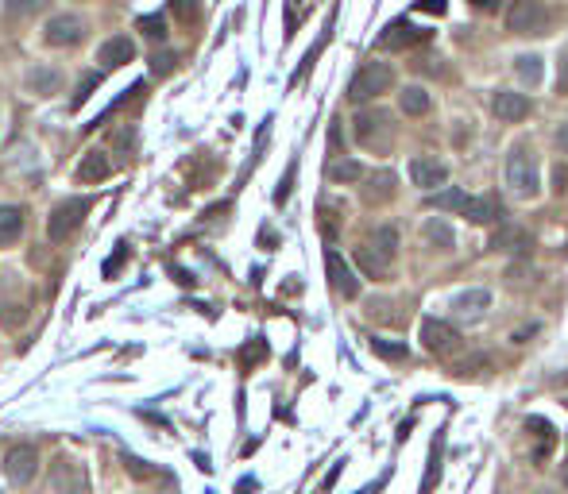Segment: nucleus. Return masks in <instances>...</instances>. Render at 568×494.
Returning a JSON list of instances; mask_svg holds the SVG:
<instances>
[{
	"label": "nucleus",
	"mask_w": 568,
	"mask_h": 494,
	"mask_svg": "<svg viewBox=\"0 0 568 494\" xmlns=\"http://www.w3.org/2000/svg\"><path fill=\"white\" fill-rule=\"evenodd\" d=\"M495 117L502 124H518L530 117V97L526 93H514V89H499L495 93Z\"/></svg>",
	"instance_id": "ddd939ff"
},
{
	"label": "nucleus",
	"mask_w": 568,
	"mask_h": 494,
	"mask_svg": "<svg viewBox=\"0 0 568 494\" xmlns=\"http://www.w3.org/2000/svg\"><path fill=\"white\" fill-rule=\"evenodd\" d=\"M371 352H376L379 359H395V364H398V359H406L402 344L398 340H383V336H371Z\"/></svg>",
	"instance_id": "2f4dec72"
},
{
	"label": "nucleus",
	"mask_w": 568,
	"mask_h": 494,
	"mask_svg": "<svg viewBox=\"0 0 568 494\" xmlns=\"http://www.w3.org/2000/svg\"><path fill=\"white\" fill-rule=\"evenodd\" d=\"M46 8V0H5V24H27Z\"/></svg>",
	"instance_id": "5701e85b"
},
{
	"label": "nucleus",
	"mask_w": 568,
	"mask_h": 494,
	"mask_svg": "<svg viewBox=\"0 0 568 494\" xmlns=\"http://www.w3.org/2000/svg\"><path fill=\"white\" fill-rule=\"evenodd\" d=\"M27 317V313L20 305H0V324H20Z\"/></svg>",
	"instance_id": "f704fd0d"
},
{
	"label": "nucleus",
	"mask_w": 568,
	"mask_h": 494,
	"mask_svg": "<svg viewBox=\"0 0 568 494\" xmlns=\"http://www.w3.org/2000/svg\"><path fill=\"white\" fill-rule=\"evenodd\" d=\"M564 483H568V468H564Z\"/></svg>",
	"instance_id": "79ce46f5"
},
{
	"label": "nucleus",
	"mask_w": 568,
	"mask_h": 494,
	"mask_svg": "<svg viewBox=\"0 0 568 494\" xmlns=\"http://www.w3.org/2000/svg\"><path fill=\"white\" fill-rule=\"evenodd\" d=\"M132 58H136V43L128 36H112L101 43V51H97V62H101L105 70H117V66L132 62Z\"/></svg>",
	"instance_id": "dca6fc26"
},
{
	"label": "nucleus",
	"mask_w": 568,
	"mask_h": 494,
	"mask_svg": "<svg viewBox=\"0 0 568 494\" xmlns=\"http://www.w3.org/2000/svg\"><path fill=\"white\" fill-rule=\"evenodd\" d=\"M5 479L12 483V487H24V483H31L36 479V468H39V452L31 448V444H12V448L5 452Z\"/></svg>",
	"instance_id": "423d86ee"
},
{
	"label": "nucleus",
	"mask_w": 568,
	"mask_h": 494,
	"mask_svg": "<svg viewBox=\"0 0 568 494\" xmlns=\"http://www.w3.org/2000/svg\"><path fill=\"white\" fill-rule=\"evenodd\" d=\"M472 8H480V12L491 15V12H499V8H502V0H472Z\"/></svg>",
	"instance_id": "4c0bfd02"
},
{
	"label": "nucleus",
	"mask_w": 568,
	"mask_h": 494,
	"mask_svg": "<svg viewBox=\"0 0 568 494\" xmlns=\"http://www.w3.org/2000/svg\"><path fill=\"white\" fill-rule=\"evenodd\" d=\"M460 217L472 221V224H495L499 221V205L491 201V197H468V205H464Z\"/></svg>",
	"instance_id": "b1692460"
},
{
	"label": "nucleus",
	"mask_w": 568,
	"mask_h": 494,
	"mask_svg": "<svg viewBox=\"0 0 568 494\" xmlns=\"http://www.w3.org/2000/svg\"><path fill=\"white\" fill-rule=\"evenodd\" d=\"M263 344H252V348H243V359H248V364H252V359H263Z\"/></svg>",
	"instance_id": "ea45409f"
},
{
	"label": "nucleus",
	"mask_w": 568,
	"mask_h": 494,
	"mask_svg": "<svg viewBox=\"0 0 568 494\" xmlns=\"http://www.w3.org/2000/svg\"><path fill=\"white\" fill-rule=\"evenodd\" d=\"M89 209H93L89 197H67V201H58L55 212H51V221H46V236H51L55 243L70 240V236L77 232V224L86 221Z\"/></svg>",
	"instance_id": "7ed1b4c3"
},
{
	"label": "nucleus",
	"mask_w": 568,
	"mask_h": 494,
	"mask_svg": "<svg viewBox=\"0 0 568 494\" xmlns=\"http://www.w3.org/2000/svg\"><path fill=\"white\" fill-rule=\"evenodd\" d=\"M112 174V162L105 151H86V159L77 162V182H105V178Z\"/></svg>",
	"instance_id": "6ab92c4d"
},
{
	"label": "nucleus",
	"mask_w": 568,
	"mask_h": 494,
	"mask_svg": "<svg viewBox=\"0 0 568 494\" xmlns=\"http://www.w3.org/2000/svg\"><path fill=\"white\" fill-rule=\"evenodd\" d=\"M97 81H101V74H86V77H81V86H77V93H74V108H77V105L86 101V97L97 89Z\"/></svg>",
	"instance_id": "72a5a7b5"
},
{
	"label": "nucleus",
	"mask_w": 568,
	"mask_h": 494,
	"mask_svg": "<svg viewBox=\"0 0 568 494\" xmlns=\"http://www.w3.org/2000/svg\"><path fill=\"white\" fill-rule=\"evenodd\" d=\"M24 236V209L20 205H0V247H8Z\"/></svg>",
	"instance_id": "412c9836"
},
{
	"label": "nucleus",
	"mask_w": 568,
	"mask_h": 494,
	"mask_svg": "<svg viewBox=\"0 0 568 494\" xmlns=\"http://www.w3.org/2000/svg\"><path fill=\"white\" fill-rule=\"evenodd\" d=\"M325 274H329V283L340 298H356V293H360V278H356V271L345 262V255L333 252V247H325Z\"/></svg>",
	"instance_id": "9d476101"
},
{
	"label": "nucleus",
	"mask_w": 568,
	"mask_h": 494,
	"mask_svg": "<svg viewBox=\"0 0 568 494\" xmlns=\"http://www.w3.org/2000/svg\"><path fill=\"white\" fill-rule=\"evenodd\" d=\"M398 108L406 112V117H426V112H429V93L421 86H406L398 93Z\"/></svg>",
	"instance_id": "a878e982"
},
{
	"label": "nucleus",
	"mask_w": 568,
	"mask_h": 494,
	"mask_svg": "<svg viewBox=\"0 0 568 494\" xmlns=\"http://www.w3.org/2000/svg\"><path fill=\"white\" fill-rule=\"evenodd\" d=\"M514 74H518L522 86H538V81L545 77V62L538 55H518L514 58Z\"/></svg>",
	"instance_id": "cd10ccee"
},
{
	"label": "nucleus",
	"mask_w": 568,
	"mask_h": 494,
	"mask_svg": "<svg viewBox=\"0 0 568 494\" xmlns=\"http://www.w3.org/2000/svg\"><path fill=\"white\" fill-rule=\"evenodd\" d=\"M553 182H557V186H553L557 193H564V190H568V170H564V167H557V174H553Z\"/></svg>",
	"instance_id": "58836bf2"
},
{
	"label": "nucleus",
	"mask_w": 568,
	"mask_h": 494,
	"mask_svg": "<svg viewBox=\"0 0 568 494\" xmlns=\"http://www.w3.org/2000/svg\"><path fill=\"white\" fill-rule=\"evenodd\" d=\"M557 147H561V151L568 155V120H564V124L557 128Z\"/></svg>",
	"instance_id": "a19ab883"
},
{
	"label": "nucleus",
	"mask_w": 568,
	"mask_h": 494,
	"mask_svg": "<svg viewBox=\"0 0 568 494\" xmlns=\"http://www.w3.org/2000/svg\"><path fill=\"white\" fill-rule=\"evenodd\" d=\"M441 433L433 437V448H429V464H426V479H421V487H418V494H433L437 490V483H441Z\"/></svg>",
	"instance_id": "bb28decb"
},
{
	"label": "nucleus",
	"mask_w": 568,
	"mask_h": 494,
	"mask_svg": "<svg viewBox=\"0 0 568 494\" xmlns=\"http://www.w3.org/2000/svg\"><path fill=\"white\" fill-rule=\"evenodd\" d=\"M502 178H507V190L522 201H533L542 193V170H538V155L530 151L526 143L511 147L507 155V167H502Z\"/></svg>",
	"instance_id": "f257e3e1"
},
{
	"label": "nucleus",
	"mask_w": 568,
	"mask_h": 494,
	"mask_svg": "<svg viewBox=\"0 0 568 494\" xmlns=\"http://www.w3.org/2000/svg\"><path fill=\"white\" fill-rule=\"evenodd\" d=\"M51 483H55V490H62V494H86V471H81L77 459H67V456H62L58 464H55Z\"/></svg>",
	"instance_id": "4468645a"
},
{
	"label": "nucleus",
	"mask_w": 568,
	"mask_h": 494,
	"mask_svg": "<svg viewBox=\"0 0 568 494\" xmlns=\"http://www.w3.org/2000/svg\"><path fill=\"white\" fill-rule=\"evenodd\" d=\"M360 197H364L367 205L391 201V197H395V170H376V174H367L364 186H360Z\"/></svg>",
	"instance_id": "f3484780"
},
{
	"label": "nucleus",
	"mask_w": 568,
	"mask_h": 494,
	"mask_svg": "<svg viewBox=\"0 0 568 494\" xmlns=\"http://www.w3.org/2000/svg\"><path fill=\"white\" fill-rule=\"evenodd\" d=\"M491 305V290H464V293H457V298L449 302V309H452V317H460V321H480L483 317V309Z\"/></svg>",
	"instance_id": "f8f14e48"
},
{
	"label": "nucleus",
	"mask_w": 568,
	"mask_h": 494,
	"mask_svg": "<svg viewBox=\"0 0 568 494\" xmlns=\"http://www.w3.org/2000/svg\"><path fill=\"white\" fill-rule=\"evenodd\" d=\"M421 236H426L437 252H452V247H457V232H452V224L441 221V217H429L426 224H421Z\"/></svg>",
	"instance_id": "4be33fe9"
},
{
	"label": "nucleus",
	"mask_w": 568,
	"mask_h": 494,
	"mask_svg": "<svg viewBox=\"0 0 568 494\" xmlns=\"http://www.w3.org/2000/svg\"><path fill=\"white\" fill-rule=\"evenodd\" d=\"M507 27L514 36H545L549 27V8L538 5V0H518L507 15Z\"/></svg>",
	"instance_id": "39448f33"
},
{
	"label": "nucleus",
	"mask_w": 568,
	"mask_h": 494,
	"mask_svg": "<svg viewBox=\"0 0 568 494\" xmlns=\"http://www.w3.org/2000/svg\"><path fill=\"white\" fill-rule=\"evenodd\" d=\"M491 252H518V255H526L530 247H533V240L522 232V228H514V224H499L495 232H491Z\"/></svg>",
	"instance_id": "a211bd4d"
},
{
	"label": "nucleus",
	"mask_w": 568,
	"mask_h": 494,
	"mask_svg": "<svg viewBox=\"0 0 568 494\" xmlns=\"http://www.w3.org/2000/svg\"><path fill=\"white\" fill-rule=\"evenodd\" d=\"M395 86V70L387 62H364L360 70L352 74V81H348V101H371V97H379V93H387Z\"/></svg>",
	"instance_id": "f03ea898"
},
{
	"label": "nucleus",
	"mask_w": 568,
	"mask_h": 494,
	"mask_svg": "<svg viewBox=\"0 0 568 494\" xmlns=\"http://www.w3.org/2000/svg\"><path fill=\"white\" fill-rule=\"evenodd\" d=\"M352 131H356V143L360 147L383 151V147L391 143V117H387L383 108H364V112H356Z\"/></svg>",
	"instance_id": "20e7f679"
},
{
	"label": "nucleus",
	"mask_w": 568,
	"mask_h": 494,
	"mask_svg": "<svg viewBox=\"0 0 568 494\" xmlns=\"http://www.w3.org/2000/svg\"><path fill=\"white\" fill-rule=\"evenodd\" d=\"M325 174H329V182H360L364 178V167L352 159H333L329 167H325Z\"/></svg>",
	"instance_id": "c85d7f7f"
},
{
	"label": "nucleus",
	"mask_w": 568,
	"mask_h": 494,
	"mask_svg": "<svg viewBox=\"0 0 568 494\" xmlns=\"http://www.w3.org/2000/svg\"><path fill=\"white\" fill-rule=\"evenodd\" d=\"M526 429H533V440H538V448H533V459H542V456H549V452L557 448V429H553V425H549L545 417H530Z\"/></svg>",
	"instance_id": "393cba45"
},
{
	"label": "nucleus",
	"mask_w": 568,
	"mask_h": 494,
	"mask_svg": "<svg viewBox=\"0 0 568 494\" xmlns=\"http://www.w3.org/2000/svg\"><path fill=\"white\" fill-rule=\"evenodd\" d=\"M139 31H143V36H148V39H167V24H162V15H139V24H136Z\"/></svg>",
	"instance_id": "473e14b6"
},
{
	"label": "nucleus",
	"mask_w": 568,
	"mask_h": 494,
	"mask_svg": "<svg viewBox=\"0 0 568 494\" xmlns=\"http://www.w3.org/2000/svg\"><path fill=\"white\" fill-rule=\"evenodd\" d=\"M418 12H429V15H441L445 12V0H414Z\"/></svg>",
	"instance_id": "e433bc0d"
},
{
	"label": "nucleus",
	"mask_w": 568,
	"mask_h": 494,
	"mask_svg": "<svg viewBox=\"0 0 568 494\" xmlns=\"http://www.w3.org/2000/svg\"><path fill=\"white\" fill-rule=\"evenodd\" d=\"M27 89L39 97H55L62 89V74L55 66H36V70H27Z\"/></svg>",
	"instance_id": "aec40b11"
},
{
	"label": "nucleus",
	"mask_w": 568,
	"mask_h": 494,
	"mask_svg": "<svg viewBox=\"0 0 568 494\" xmlns=\"http://www.w3.org/2000/svg\"><path fill=\"white\" fill-rule=\"evenodd\" d=\"M429 205H433V209H445V212H452V217H460V212H464V205H468V193L452 186V190H445V193H437Z\"/></svg>",
	"instance_id": "7c9ffc66"
},
{
	"label": "nucleus",
	"mask_w": 568,
	"mask_h": 494,
	"mask_svg": "<svg viewBox=\"0 0 568 494\" xmlns=\"http://www.w3.org/2000/svg\"><path fill=\"white\" fill-rule=\"evenodd\" d=\"M356 267H360L371 283H387V278H391V259H387L383 252H376L371 243L356 247Z\"/></svg>",
	"instance_id": "2eb2a0df"
},
{
	"label": "nucleus",
	"mask_w": 568,
	"mask_h": 494,
	"mask_svg": "<svg viewBox=\"0 0 568 494\" xmlns=\"http://www.w3.org/2000/svg\"><path fill=\"white\" fill-rule=\"evenodd\" d=\"M418 336H421V344H426L433 355H452V352H460V333H457L452 324L437 321V317H426V321H421Z\"/></svg>",
	"instance_id": "6e6552de"
},
{
	"label": "nucleus",
	"mask_w": 568,
	"mask_h": 494,
	"mask_svg": "<svg viewBox=\"0 0 568 494\" xmlns=\"http://www.w3.org/2000/svg\"><path fill=\"white\" fill-rule=\"evenodd\" d=\"M426 39H429L426 27H418V24H410V20H395V24H387V27L379 31L376 46H379V51H410V46L426 43Z\"/></svg>",
	"instance_id": "0eeeda50"
},
{
	"label": "nucleus",
	"mask_w": 568,
	"mask_h": 494,
	"mask_svg": "<svg viewBox=\"0 0 568 494\" xmlns=\"http://www.w3.org/2000/svg\"><path fill=\"white\" fill-rule=\"evenodd\" d=\"M376 252H383L387 259L395 262V255H398V228H391V224H379L376 232H371V240H367Z\"/></svg>",
	"instance_id": "c756f323"
},
{
	"label": "nucleus",
	"mask_w": 568,
	"mask_h": 494,
	"mask_svg": "<svg viewBox=\"0 0 568 494\" xmlns=\"http://www.w3.org/2000/svg\"><path fill=\"white\" fill-rule=\"evenodd\" d=\"M410 178H414V186L418 190H437V186H445L449 182V167L441 159H429V155H421L410 162Z\"/></svg>",
	"instance_id": "9b49d317"
},
{
	"label": "nucleus",
	"mask_w": 568,
	"mask_h": 494,
	"mask_svg": "<svg viewBox=\"0 0 568 494\" xmlns=\"http://www.w3.org/2000/svg\"><path fill=\"white\" fill-rule=\"evenodd\" d=\"M557 66H561V74H557V93H561V97H568V51L561 55V62H557Z\"/></svg>",
	"instance_id": "c9c22d12"
},
{
	"label": "nucleus",
	"mask_w": 568,
	"mask_h": 494,
	"mask_svg": "<svg viewBox=\"0 0 568 494\" xmlns=\"http://www.w3.org/2000/svg\"><path fill=\"white\" fill-rule=\"evenodd\" d=\"M43 39H46V46H77L81 39H86V20H81V15H67V12L51 15Z\"/></svg>",
	"instance_id": "1a4fd4ad"
}]
</instances>
